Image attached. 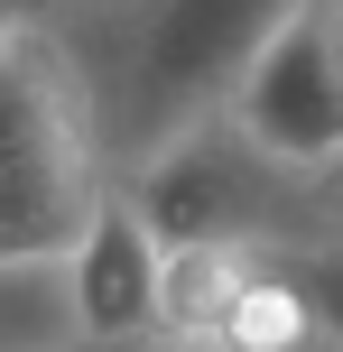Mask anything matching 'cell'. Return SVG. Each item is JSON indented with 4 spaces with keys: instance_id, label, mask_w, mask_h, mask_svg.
Instances as JSON below:
<instances>
[{
    "instance_id": "obj_1",
    "label": "cell",
    "mask_w": 343,
    "mask_h": 352,
    "mask_svg": "<svg viewBox=\"0 0 343 352\" xmlns=\"http://www.w3.org/2000/svg\"><path fill=\"white\" fill-rule=\"evenodd\" d=\"M297 0H56L47 37L84 84V121L111 176L167 130L232 102L241 65Z\"/></svg>"
},
{
    "instance_id": "obj_2",
    "label": "cell",
    "mask_w": 343,
    "mask_h": 352,
    "mask_svg": "<svg viewBox=\"0 0 343 352\" xmlns=\"http://www.w3.org/2000/svg\"><path fill=\"white\" fill-rule=\"evenodd\" d=\"M223 111H232L260 148H278V158H316V167L343 158V84L325 65V37H316L307 0L260 37V56L241 65V84H232Z\"/></svg>"
},
{
    "instance_id": "obj_3",
    "label": "cell",
    "mask_w": 343,
    "mask_h": 352,
    "mask_svg": "<svg viewBox=\"0 0 343 352\" xmlns=\"http://www.w3.org/2000/svg\"><path fill=\"white\" fill-rule=\"evenodd\" d=\"M65 297L84 343H148V324H158V232L140 223L121 176L102 186L93 223L65 241Z\"/></svg>"
},
{
    "instance_id": "obj_4",
    "label": "cell",
    "mask_w": 343,
    "mask_h": 352,
    "mask_svg": "<svg viewBox=\"0 0 343 352\" xmlns=\"http://www.w3.org/2000/svg\"><path fill=\"white\" fill-rule=\"evenodd\" d=\"M195 352H343V334H334L325 306H316V287H307L297 260H260L223 297V316L204 324Z\"/></svg>"
},
{
    "instance_id": "obj_5",
    "label": "cell",
    "mask_w": 343,
    "mask_h": 352,
    "mask_svg": "<svg viewBox=\"0 0 343 352\" xmlns=\"http://www.w3.org/2000/svg\"><path fill=\"white\" fill-rule=\"evenodd\" d=\"M65 343H84L65 260H0V352H65Z\"/></svg>"
},
{
    "instance_id": "obj_6",
    "label": "cell",
    "mask_w": 343,
    "mask_h": 352,
    "mask_svg": "<svg viewBox=\"0 0 343 352\" xmlns=\"http://www.w3.org/2000/svg\"><path fill=\"white\" fill-rule=\"evenodd\" d=\"M307 19H316V37H325V65H334V84H343V0H307Z\"/></svg>"
},
{
    "instance_id": "obj_7",
    "label": "cell",
    "mask_w": 343,
    "mask_h": 352,
    "mask_svg": "<svg viewBox=\"0 0 343 352\" xmlns=\"http://www.w3.org/2000/svg\"><path fill=\"white\" fill-rule=\"evenodd\" d=\"M37 19H47V0H0V47H10V37H28Z\"/></svg>"
},
{
    "instance_id": "obj_8",
    "label": "cell",
    "mask_w": 343,
    "mask_h": 352,
    "mask_svg": "<svg viewBox=\"0 0 343 352\" xmlns=\"http://www.w3.org/2000/svg\"><path fill=\"white\" fill-rule=\"evenodd\" d=\"M65 352H121V343H65Z\"/></svg>"
},
{
    "instance_id": "obj_9",
    "label": "cell",
    "mask_w": 343,
    "mask_h": 352,
    "mask_svg": "<svg viewBox=\"0 0 343 352\" xmlns=\"http://www.w3.org/2000/svg\"><path fill=\"white\" fill-rule=\"evenodd\" d=\"M121 352H158V343H121Z\"/></svg>"
},
{
    "instance_id": "obj_10",
    "label": "cell",
    "mask_w": 343,
    "mask_h": 352,
    "mask_svg": "<svg viewBox=\"0 0 343 352\" xmlns=\"http://www.w3.org/2000/svg\"><path fill=\"white\" fill-rule=\"evenodd\" d=\"M47 10H56V0H47Z\"/></svg>"
}]
</instances>
